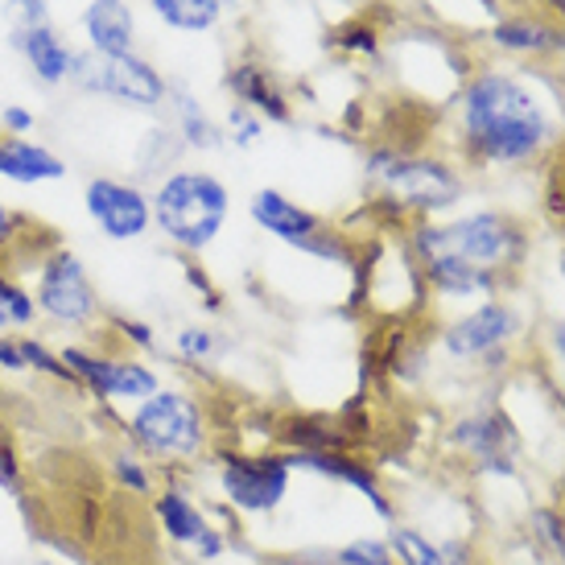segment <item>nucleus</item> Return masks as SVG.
Wrapping results in <instances>:
<instances>
[{"instance_id":"nucleus-2","label":"nucleus","mask_w":565,"mask_h":565,"mask_svg":"<svg viewBox=\"0 0 565 565\" xmlns=\"http://www.w3.org/2000/svg\"><path fill=\"white\" fill-rule=\"evenodd\" d=\"M153 220L178 248L199 252L220 236L223 220H227V190L211 173H173L153 194Z\"/></svg>"},{"instance_id":"nucleus-1","label":"nucleus","mask_w":565,"mask_h":565,"mask_svg":"<svg viewBox=\"0 0 565 565\" xmlns=\"http://www.w3.org/2000/svg\"><path fill=\"white\" fill-rule=\"evenodd\" d=\"M467 137L487 161H524L550 137V120L520 83L503 75H483L467 92Z\"/></svg>"},{"instance_id":"nucleus-23","label":"nucleus","mask_w":565,"mask_h":565,"mask_svg":"<svg viewBox=\"0 0 565 565\" xmlns=\"http://www.w3.org/2000/svg\"><path fill=\"white\" fill-rule=\"evenodd\" d=\"M33 315H38V301H33L25 289H17V285L0 273V330L4 327H30Z\"/></svg>"},{"instance_id":"nucleus-40","label":"nucleus","mask_w":565,"mask_h":565,"mask_svg":"<svg viewBox=\"0 0 565 565\" xmlns=\"http://www.w3.org/2000/svg\"><path fill=\"white\" fill-rule=\"evenodd\" d=\"M9 236H13V215H9V211H4V203H0V244H4Z\"/></svg>"},{"instance_id":"nucleus-33","label":"nucleus","mask_w":565,"mask_h":565,"mask_svg":"<svg viewBox=\"0 0 565 565\" xmlns=\"http://www.w3.org/2000/svg\"><path fill=\"white\" fill-rule=\"evenodd\" d=\"M13 13L21 17L17 30H38V25H46V4H42V0H13Z\"/></svg>"},{"instance_id":"nucleus-4","label":"nucleus","mask_w":565,"mask_h":565,"mask_svg":"<svg viewBox=\"0 0 565 565\" xmlns=\"http://www.w3.org/2000/svg\"><path fill=\"white\" fill-rule=\"evenodd\" d=\"M71 79L87 87V92L125 99L137 108H158L166 99V83L149 63L132 58V54H83L71 58Z\"/></svg>"},{"instance_id":"nucleus-20","label":"nucleus","mask_w":565,"mask_h":565,"mask_svg":"<svg viewBox=\"0 0 565 565\" xmlns=\"http://www.w3.org/2000/svg\"><path fill=\"white\" fill-rule=\"evenodd\" d=\"M232 92L244 99V104H252L256 111H265V116H273V120H285L289 116V108H285L281 92L268 83L265 71H256V66H239V71H232Z\"/></svg>"},{"instance_id":"nucleus-29","label":"nucleus","mask_w":565,"mask_h":565,"mask_svg":"<svg viewBox=\"0 0 565 565\" xmlns=\"http://www.w3.org/2000/svg\"><path fill=\"white\" fill-rule=\"evenodd\" d=\"M533 524H536V533H541V541H545L565 565V520L557 516V512H550V508H541V512L533 516Z\"/></svg>"},{"instance_id":"nucleus-30","label":"nucleus","mask_w":565,"mask_h":565,"mask_svg":"<svg viewBox=\"0 0 565 565\" xmlns=\"http://www.w3.org/2000/svg\"><path fill=\"white\" fill-rule=\"evenodd\" d=\"M182 120H186V141L190 145H199V149H215L220 145V132L206 125L203 116L194 111V104L190 99H182Z\"/></svg>"},{"instance_id":"nucleus-15","label":"nucleus","mask_w":565,"mask_h":565,"mask_svg":"<svg viewBox=\"0 0 565 565\" xmlns=\"http://www.w3.org/2000/svg\"><path fill=\"white\" fill-rule=\"evenodd\" d=\"M83 21L95 54H132V13L125 0H92Z\"/></svg>"},{"instance_id":"nucleus-27","label":"nucleus","mask_w":565,"mask_h":565,"mask_svg":"<svg viewBox=\"0 0 565 565\" xmlns=\"http://www.w3.org/2000/svg\"><path fill=\"white\" fill-rule=\"evenodd\" d=\"M495 42H500V46H516V50H541V46H550L553 38L545 30H536V25H500V30H495Z\"/></svg>"},{"instance_id":"nucleus-14","label":"nucleus","mask_w":565,"mask_h":565,"mask_svg":"<svg viewBox=\"0 0 565 565\" xmlns=\"http://www.w3.org/2000/svg\"><path fill=\"white\" fill-rule=\"evenodd\" d=\"M66 166L50 149L33 141H21V137H4L0 141V178H9V182H54V178H63Z\"/></svg>"},{"instance_id":"nucleus-11","label":"nucleus","mask_w":565,"mask_h":565,"mask_svg":"<svg viewBox=\"0 0 565 565\" xmlns=\"http://www.w3.org/2000/svg\"><path fill=\"white\" fill-rule=\"evenodd\" d=\"M87 211L99 223V232L108 239H137L153 220V203L145 199L137 186L111 182V178H95L87 182Z\"/></svg>"},{"instance_id":"nucleus-31","label":"nucleus","mask_w":565,"mask_h":565,"mask_svg":"<svg viewBox=\"0 0 565 565\" xmlns=\"http://www.w3.org/2000/svg\"><path fill=\"white\" fill-rule=\"evenodd\" d=\"M178 351L186 355V360H206L211 351H215V334L211 330H199V327H190L178 334Z\"/></svg>"},{"instance_id":"nucleus-34","label":"nucleus","mask_w":565,"mask_h":565,"mask_svg":"<svg viewBox=\"0 0 565 565\" xmlns=\"http://www.w3.org/2000/svg\"><path fill=\"white\" fill-rule=\"evenodd\" d=\"M0 125L9 128L13 137H21V132H30V128H33V116L25 108H4V111H0Z\"/></svg>"},{"instance_id":"nucleus-18","label":"nucleus","mask_w":565,"mask_h":565,"mask_svg":"<svg viewBox=\"0 0 565 565\" xmlns=\"http://www.w3.org/2000/svg\"><path fill=\"white\" fill-rule=\"evenodd\" d=\"M455 434L467 450H475V455L483 458V467L503 471V475L512 471V467H508V446H512V434H508V425H503L500 417H475V422H462Z\"/></svg>"},{"instance_id":"nucleus-12","label":"nucleus","mask_w":565,"mask_h":565,"mask_svg":"<svg viewBox=\"0 0 565 565\" xmlns=\"http://www.w3.org/2000/svg\"><path fill=\"white\" fill-rule=\"evenodd\" d=\"M285 462H289V471L301 467V471L327 475V479H339V483L355 487L363 500L376 508L380 516L384 520L393 516V503H388V495H384V487L376 483V471H372V467H363V462H355V458H347L343 450H330V455H294V450H289Z\"/></svg>"},{"instance_id":"nucleus-32","label":"nucleus","mask_w":565,"mask_h":565,"mask_svg":"<svg viewBox=\"0 0 565 565\" xmlns=\"http://www.w3.org/2000/svg\"><path fill=\"white\" fill-rule=\"evenodd\" d=\"M0 487L9 495H21V462H17V455L4 441H0Z\"/></svg>"},{"instance_id":"nucleus-8","label":"nucleus","mask_w":565,"mask_h":565,"mask_svg":"<svg viewBox=\"0 0 565 565\" xmlns=\"http://www.w3.org/2000/svg\"><path fill=\"white\" fill-rule=\"evenodd\" d=\"M95 289L83 273L79 256L71 252H54L42 265V281H38V310L63 327H83L95 318Z\"/></svg>"},{"instance_id":"nucleus-39","label":"nucleus","mask_w":565,"mask_h":565,"mask_svg":"<svg viewBox=\"0 0 565 565\" xmlns=\"http://www.w3.org/2000/svg\"><path fill=\"white\" fill-rule=\"evenodd\" d=\"M343 46H351V50H372L376 42H372V33L363 30V33H351V38H343Z\"/></svg>"},{"instance_id":"nucleus-38","label":"nucleus","mask_w":565,"mask_h":565,"mask_svg":"<svg viewBox=\"0 0 565 565\" xmlns=\"http://www.w3.org/2000/svg\"><path fill=\"white\" fill-rule=\"evenodd\" d=\"M120 330H125L137 347H153V330L145 327V322H128V318H120Z\"/></svg>"},{"instance_id":"nucleus-28","label":"nucleus","mask_w":565,"mask_h":565,"mask_svg":"<svg viewBox=\"0 0 565 565\" xmlns=\"http://www.w3.org/2000/svg\"><path fill=\"white\" fill-rule=\"evenodd\" d=\"M545 203L550 215L565 227V149H557V158L550 166V182H545Z\"/></svg>"},{"instance_id":"nucleus-10","label":"nucleus","mask_w":565,"mask_h":565,"mask_svg":"<svg viewBox=\"0 0 565 565\" xmlns=\"http://www.w3.org/2000/svg\"><path fill=\"white\" fill-rule=\"evenodd\" d=\"M252 220L260 223L265 232L273 236H281L285 244H298L306 252H318V256H327V260H347V252L334 244V239H322V223L318 215L310 211H301L298 203H289L285 194L277 190H260L256 199H252Z\"/></svg>"},{"instance_id":"nucleus-43","label":"nucleus","mask_w":565,"mask_h":565,"mask_svg":"<svg viewBox=\"0 0 565 565\" xmlns=\"http://www.w3.org/2000/svg\"><path fill=\"white\" fill-rule=\"evenodd\" d=\"M562 268H565V260H562Z\"/></svg>"},{"instance_id":"nucleus-25","label":"nucleus","mask_w":565,"mask_h":565,"mask_svg":"<svg viewBox=\"0 0 565 565\" xmlns=\"http://www.w3.org/2000/svg\"><path fill=\"white\" fill-rule=\"evenodd\" d=\"M111 475L120 479V487H125V491H137V495H149V491H153L145 462L132 455V450H120V455L111 458Z\"/></svg>"},{"instance_id":"nucleus-37","label":"nucleus","mask_w":565,"mask_h":565,"mask_svg":"<svg viewBox=\"0 0 565 565\" xmlns=\"http://www.w3.org/2000/svg\"><path fill=\"white\" fill-rule=\"evenodd\" d=\"M232 125H236V141L239 145H252L256 141V137H260V125H256V120H248V116H244V111H236V116H232Z\"/></svg>"},{"instance_id":"nucleus-13","label":"nucleus","mask_w":565,"mask_h":565,"mask_svg":"<svg viewBox=\"0 0 565 565\" xmlns=\"http://www.w3.org/2000/svg\"><path fill=\"white\" fill-rule=\"evenodd\" d=\"M512 327H516V318H512V310L508 306H500V301H487L483 310H475L471 318H462L450 334H446V351L450 355H483V351H491V347H500L508 334H512Z\"/></svg>"},{"instance_id":"nucleus-17","label":"nucleus","mask_w":565,"mask_h":565,"mask_svg":"<svg viewBox=\"0 0 565 565\" xmlns=\"http://www.w3.org/2000/svg\"><path fill=\"white\" fill-rule=\"evenodd\" d=\"M153 512H158L161 533L170 536L173 545H199V536L211 529L203 512H199V508H194L182 491H173V487H166V491H161L158 503H153Z\"/></svg>"},{"instance_id":"nucleus-5","label":"nucleus","mask_w":565,"mask_h":565,"mask_svg":"<svg viewBox=\"0 0 565 565\" xmlns=\"http://www.w3.org/2000/svg\"><path fill=\"white\" fill-rule=\"evenodd\" d=\"M417 239L450 252V256H462L467 265L483 268V273L503 265L520 248V232L503 215H471V220H458L455 227H425L417 232Z\"/></svg>"},{"instance_id":"nucleus-7","label":"nucleus","mask_w":565,"mask_h":565,"mask_svg":"<svg viewBox=\"0 0 565 565\" xmlns=\"http://www.w3.org/2000/svg\"><path fill=\"white\" fill-rule=\"evenodd\" d=\"M372 173L408 206H450L458 199V178L438 161H417L405 153H376Z\"/></svg>"},{"instance_id":"nucleus-36","label":"nucleus","mask_w":565,"mask_h":565,"mask_svg":"<svg viewBox=\"0 0 565 565\" xmlns=\"http://www.w3.org/2000/svg\"><path fill=\"white\" fill-rule=\"evenodd\" d=\"M194 553H199L203 562H215V557L223 553V536L215 533V529H206V533L199 536V545H194Z\"/></svg>"},{"instance_id":"nucleus-3","label":"nucleus","mask_w":565,"mask_h":565,"mask_svg":"<svg viewBox=\"0 0 565 565\" xmlns=\"http://www.w3.org/2000/svg\"><path fill=\"white\" fill-rule=\"evenodd\" d=\"M128 438L137 441L145 455L194 458L206 446V429L203 417H199V405L186 393H161L158 388L149 401L132 408Z\"/></svg>"},{"instance_id":"nucleus-24","label":"nucleus","mask_w":565,"mask_h":565,"mask_svg":"<svg viewBox=\"0 0 565 565\" xmlns=\"http://www.w3.org/2000/svg\"><path fill=\"white\" fill-rule=\"evenodd\" d=\"M17 343H21L25 367H33V372H46V376H54V380H66V384H79V380H75V372L63 363V355H50L38 339H17Z\"/></svg>"},{"instance_id":"nucleus-35","label":"nucleus","mask_w":565,"mask_h":565,"mask_svg":"<svg viewBox=\"0 0 565 565\" xmlns=\"http://www.w3.org/2000/svg\"><path fill=\"white\" fill-rule=\"evenodd\" d=\"M0 367L25 372V355H21V343H17V339H0Z\"/></svg>"},{"instance_id":"nucleus-6","label":"nucleus","mask_w":565,"mask_h":565,"mask_svg":"<svg viewBox=\"0 0 565 565\" xmlns=\"http://www.w3.org/2000/svg\"><path fill=\"white\" fill-rule=\"evenodd\" d=\"M220 483L239 512L265 516V512H273L285 500V491H289V462L277 455H260V458L223 455Z\"/></svg>"},{"instance_id":"nucleus-41","label":"nucleus","mask_w":565,"mask_h":565,"mask_svg":"<svg viewBox=\"0 0 565 565\" xmlns=\"http://www.w3.org/2000/svg\"><path fill=\"white\" fill-rule=\"evenodd\" d=\"M553 347H557V351H562V355H565V327L553 330Z\"/></svg>"},{"instance_id":"nucleus-19","label":"nucleus","mask_w":565,"mask_h":565,"mask_svg":"<svg viewBox=\"0 0 565 565\" xmlns=\"http://www.w3.org/2000/svg\"><path fill=\"white\" fill-rule=\"evenodd\" d=\"M277 438L294 450V455H330V450H347V434L327 417H294Z\"/></svg>"},{"instance_id":"nucleus-21","label":"nucleus","mask_w":565,"mask_h":565,"mask_svg":"<svg viewBox=\"0 0 565 565\" xmlns=\"http://www.w3.org/2000/svg\"><path fill=\"white\" fill-rule=\"evenodd\" d=\"M388 550H396V557L405 565H462L458 550H438V545H429L422 533H413V529H396L388 536Z\"/></svg>"},{"instance_id":"nucleus-42","label":"nucleus","mask_w":565,"mask_h":565,"mask_svg":"<svg viewBox=\"0 0 565 565\" xmlns=\"http://www.w3.org/2000/svg\"><path fill=\"white\" fill-rule=\"evenodd\" d=\"M42 565H50V562H42Z\"/></svg>"},{"instance_id":"nucleus-26","label":"nucleus","mask_w":565,"mask_h":565,"mask_svg":"<svg viewBox=\"0 0 565 565\" xmlns=\"http://www.w3.org/2000/svg\"><path fill=\"white\" fill-rule=\"evenodd\" d=\"M339 562L343 565H393V550L384 545V541H351L339 550Z\"/></svg>"},{"instance_id":"nucleus-9","label":"nucleus","mask_w":565,"mask_h":565,"mask_svg":"<svg viewBox=\"0 0 565 565\" xmlns=\"http://www.w3.org/2000/svg\"><path fill=\"white\" fill-rule=\"evenodd\" d=\"M63 363L99 401H149L158 393V376L137 360H99L83 347H66Z\"/></svg>"},{"instance_id":"nucleus-16","label":"nucleus","mask_w":565,"mask_h":565,"mask_svg":"<svg viewBox=\"0 0 565 565\" xmlns=\"http://www.w3.org/2000/svg\"><path fill=\"white\" fill-rule=\"evenodd\" d=\"M13 46L25 50V58H30V66L38 71V79L42 83H58V79L71 75V58H75V54L54 38L50 25H38V30H17Z\"/></svg>"},{"instance_id":"nucleus-22","label":"nucleus","mask_w":565,"mask_h":565,"mask_svg":"<svg viewBox=\"0 0 565 565\" xmlns=\"http://www.w3.org/2000/svg\"><path fill=\"white\" fill-rule=\"evenodd\" d=\"M153 9L178 30H211L220 17V0H153Z\"/></svg>"}]
</instances>
